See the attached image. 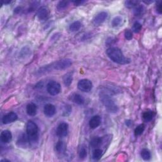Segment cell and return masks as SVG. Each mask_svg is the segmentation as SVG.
I'll return each instance as SVG.
<instances>
[{
	"mask_svg": "<svg viewBox=\"0 0 162 162\" xmlns=\"http://www.w3.org/2000/svg\"><path fill=\"white\" fill-rule=\"evenodd\" d=\"M103 151L101 149L96 148L93 153V158L95 160H99L103 156Z\"/></svg>",
	"mask_w": 162,
	"mask_h": 162,
	"instance_id": "21",
	"label": "cell"
},
{
	"mask_svg": "<svg viewBox=\"0 0 162 162\" xmlns=\"http://www.w3.org/2000/svg\"><path fill=\"white\" fill-rule=\"evenodd\" d=\"M73 81V75L72 73H67L63 77V83L67 87L70 86Z\"/></svg>",
	"mask_w": 162,
	"mask_h": 162,
	"instance_id": "16",
	"label": "cell"
},
{
	"mask_svg": "<svg viewBox=\"0 0 162 162\" xmlns=\"http://www.w3.org/2000/svg\"><path fill=\"white\" fill-rule=\"evenodd\" d=\"M37 108L34 103H29L26 107V112L29 116H35L37 114Z\"/></svg>",
	"mask_w": 162,
	"mask_h": 162,
	"instance_id": "14",
	"label": "cell"
},
{
	"mask_svg": "<svg viewBox=\"0 0 162 162\" xmlns=\"http://www.w3.org/2000/svg\"><path fill=\"white\" fill-rule=\"evenodd\" d=\"M108 17V13L105 12H102L98 13L93 20V24L96 25H100L106 20Z\"/></svg>",
	"mask_w": 162,
	"mask_h": 162,
	"instance_id": "8",
	"label": "cell"
},
{
	"mask_svg": "<svg viewBox=\"0 0 162 162\" xmlns=\"http://www.w3.org/2000/svg\"><path fill=\"white\" fill-rule=\"evenodd\" d=\"M101 122V119L100 116L99 115H95L90 119L89 125L91 129H95L100 126Z\"/></svg>",
	"mask_w": 162,
	"mask_h": 162,
	"instance_id": "12",
	"label": "cell"
},
{
	"mask_svg": "<svg viewBox=\"0 0 162 162\" xmlns=\"http://www.w3.org/2000/svg\"><path fill=\"white\" fill-rule=\"evenodd\" d=\"M122 22V18L120 16H117L115 17L114 19H113L112 22V25L113 27H118L119 25H120L121 24Z\"/></svg>",
	"mask_w": 162,
	"mask_h": 162,
	"instance_id": "28",
	"label": "cell"
},
{
	"mask_svg": "<svg viewBox=\"0 0 162 162\" xmlns=\"http://www.w3.org/2000/svg\"><path fill=\"white\" fill-rule=\"evenodd\" d=\"M69 131V125L66 122H62L60 124L56 129V135L60 137H65Z\"/></svg>",
	"mask_w": 162,
	"mask_h": 162,
	"instance_id": "7",
	"label": "cell"
},
{
	"mask_svg": "<svg viewBox=\"0 0 162 162\" xmlns=\"http://www.w3.org/2000/svg\"><path fill=\"white\" fill-rule=\"evenodd\" d=\"M103 143V139L98 137H95L91 139L90 142V145L92 148H97L100 146Z\"/></svg>",
	"mask_w": 162,
	"mask_h": 162,
	"instance_id": "17",
	"label": "cell"
},
{
	"mask_svg": "<svg viewBox=\"0 0 162 162\" xmlns=\"http://www.w3.org/2000/svg\"><path fill=\"white\" fill-rule=\"evenodd\" d=\"M17 119H18V116L15 113L10 112L3 116L2 121L4 124H8L16 121Z\"/></svg>",
	"mask_w": 162,
	"mask_h": 162,
	"instance_id": "9",
	"label": "cell"
},
{
	"mask_svg": "<svg viewBox=\"0 0 162 162\" xmlns=\"http://www.w3.org/2000/svg\"><path fill=\"white\" fill-rule=\"evenodd\" d=\"M144 11V7L141 5H138L136 7H135V9L134 10V13L135 16H140L143 14Z\"/></svg>",
	"mask_w": 162,
	"mask_h": 162,
	"instance_id": "24",
	"label": "cell"
},
{
	"mask_svg": "<svg viewBox=\"0 0 162 162\" xmlns=\"http://www.w3.org/2000/svg\"><path fill=\"white\" fill-rule=\"evenodd\" d=\"M77 87L80 91L88 93L93 88V83L89 79H82V80L79 81Z\"/></svg>",
	"mask_w": 162,
	"mask_h": 162,
	"instance_id": "6",
	"label": "cell"
},
{
	"mask_svg": "<svg viewBox=\"0 0 162 162\" xmlns=\"http://www.w3.org/2000/svg\"><path fill=\"white\" fill-rule=\"evenodd\" d=\"M71 99L74 103L79 105L83 104L85 102V100L84 98V97L80 95H79V94H74V95L72 96Z\"/></svg>",
	"mask_w": 162,
	"mask_h": 162,
	"instance_id": "15",
	"label": "cell"
},
{
	"mask_svg": "<svg viewBox=\"0 0 162 162\" xmlns=\"http://www.w3.org/2000/svg\"><path fill=\"white\" fill-rule=\"evenodd\" d=\"M79 157H80L81 159L84 160L87 156V149H86V147L84 146H82V147H81L80 150H79Z\"/></svg>",
	"mask_w": 162,
	"mask_h": 162,
	"instance_id": "27",
	"label": "cell"
},
{
	"mask_svg": "<svg viewBox=\"0 0 162 162\" xmlns=\"http://www.w3.org/2000/svg\"><path fill=\"white\" fill-rule=\"evenodd\" d=\"M47 91L52 96L57 95L61 91V86L56 81H51L47 85Z\"/></svg>",
	"mask_w": 162,
	"mask_h": 162,
	"instance_id": "5",
	"label": "cell"
},
{
	"mask_svg": "<svg viewBox=\"0 0 162 162\" xmlns=\"http://www.w3.org/2000/svg\"><path fill=\"white\" fill-rule=\"evenodd\" d=\"M0 138H1V142L3 143H8L12 141V134L11 132L8 130H3L0 135Z\"/></svg>",
	"mask_w": 162,
	"mask_h": 162,
	"instance_id": "13",
	"label": "cell"
},
{
	"mask_svg": "<svg viewBox=\"0 0 162 162\" xmlns=\"http://www.w3.org/2000/svg\"><path fill=\"white\" fill-rule=\"evenodd\" d=\"M1 3H2V4H8V3H11V1H3V0H2L1 1Z\"/></svg>",
	"mask_w": 162,
	"mask_h": 162,
	"instance_id": "35",
	"label": "cell"
},
{
	"mask_svg": "<svg viewBox=\"0 0 162 162\" xmlns=\"http://www.w3.org/2000/svg\"><path fill=\"white\" fill-rule=\"evenodd\" d=\"M142 29V25L139 23V22H135L133 26V31L135 33H138L141 31V30Z\"/></svg>",
	"mask_w": 162,
	"mask_h": 162,
	"instance_id": "29",
	"label": "cell"
},
{
	"mask_svg": "<svg viewBox=\"0 0 162 162\" xmlns=\"http://www.w3.org/2000/svg\"><path fill=\"white\" fill-rule=\"evenodd\" d=\"M72 3L75 6H79L85 3V1H73Z\"/></svg>",
	"mask_w": 162,
	"mask_h": 162,
	"instance_id": "34",
	"label": "cell"
},
{
	"mask_svg": "<svg viewBox=\"0 0 162 162\" xmlns=\"http://www.w3.org/2000/svg\"><path fill=\"white\" fill-rule=\"evenodd\" d=\"M107 54L113 62L116 63L124 65L130 62V60L126 58L122 51L118 48L112 47L108 48L107 50Z\"/></svg>",
	"mask_w": 162,
	"mask_h": 162,
	"instance_id": "1",
	"label": "cell"
},
{
	"mask_svg": "<svg viewBox=\"0 0 162 162\" xmlns=\"http://www.w3.org/2000/svg\"><path fill=\"white\" fill-rule=\"evenodd\" d=\"M100 100L101 103L103 104L107 110L111 113H116L119 111V107L116 106V104L113 100L111 98V97L107 95V93H102L100 95Z\"/></svg>",
	"mask_w": 162,
	"mask_h": 162,
	"instance_id": "4",
	"label": "cell"
},
{
	"mask_svg": "<svg viewBox=\"0 0 162 162\" xmlns=\"http://www.w3.org/2000/svg\"><path fill=\"white\" fill-rule=\"evenodd\" d=\"M49 15V10L46 6H41V8H39L38 11L37 13V18H39L40 20H46L48 17Z\"/></svg>",
	"mask_w": 162,
	"mask_h": 162,
	"instance_id": "10",
	"label": "cell"
},
{
	"mask_svg": "<svg viewBox=\"0 0 162 162\" xmlns=\"http://www.w3.org/2000/svg\"><path fill=\"white\" fill-rule=\"evenodd\" d=\"M69 5V1H60L57 5V8L58 10L65 9Z\"/></svg>",
	"mask_w": 162,
	"mask_h": 162,
	"instance_id": "30",
	"label": "cell"
},
{
	"mask_svg": "<svg viewBox=\"0 0 162 162\" xmlns=\"http://www.w3.org/2000/svg\"><path fill=\"white\" fill-rule=\"evenodd\" d=\"M72 64V62L70 59H62L61 60H59V61L51 63L50 66H46V68H42V69H41V73L47 72L48 71H50L51 70H60L66 69L67 68L70 67Z\"/></svg>",
	"mask_w": 162,
	"mask_h": 162,
	"instance_id": "3",
	"label": "cell"
},
{
	"mask_svg": "<svg viewBox=\"0 0 162 162\" xmlns=\"http://www.w3.org/2000/svg\"><path fill=\"white\" fill-rule=\"evenodd\" d=\"M44 113L48 117H51L56 114V108L53 104H47L44 108Z\"/></svg>",
	"mask_w": 162,
	"mask_h": 162,
	"instance_id": "11",
	"label": "cell"
},
{
	"mask_svg": "<svg viewBox=\"0 0 162 162\" xmlns=\"http://www.w3.org/2000/svg\"><path fill=\"white\" fill-rule=\"evenodd\" d=\"M153 116H154V114L152 111L147 110L143 113L142 118L146 122H149L153 119Z\"/></svg>",
	"mask_w": 162,
	"mask_h": 162,
	"instance_id": "19",
	"label": "cell"
},
{
	"mask_svg": "<svg viewBox=\"0 0 162 162\" xmlns=\"http://www.w3.org/2000/svg\"><path fill=\"white\" fill-rule=\"evenodd\" d=\"M124 36H125V37L127 40H131L133 37V32H132L130 30H129V29L126 30L125 34H124Z\"/></svg>",
	"mask_w": 162,
	"mask_h": 162,
	"instance_id": "31",
	"label": "cell"
},
{
	"mask_svg": "<svg viewBox=\"0 0 162 162\" xmlns=\"http://www.w3.org/2000/svg\"><path fill=\"white\" fill-rule=\"evenodd\" d=\"M144 129H145V126L144 124H141V125L137 126L136 128H135V129L134 130V134L135 136H138V135H141L143 133V132H144Z\"/></svg>",
	"mask_w": 162,
	"mask_h": 162,
	"instance_id": "25",
	"label": "cell"
},
{
	"mask_svg": "<svg viewBox=\"0 0 162 162\" xmlns=\"http://www.w3.org/2000/svg\"><path fill=\"white\" fill-rule=\"evenodd\" d=\"M156 11L159 14L162 13V8H161V1H158L156 5Z\"/></svg>",
	"mask_w": 162,
	"mask_h": 162,
	"instance_id": "33",
	"label": "cell"
},
{
	"mask_svg": "<svg viewBox=\"0 0 162 162\" xmlns=\"http://www.w3.org/2000/svg\"><path fill=\"white\" fill-rule=\"evenodd\" d=\"M66 149L65 144L62 141H59L55 145V151L58 153H63Z\"/></svg>",
	"mask_w": 162,
	"mask_h": 162,
	"instance_id": "18",
	"label": "cell"
},
{
	"mask_svg": "<svg viewBox=\"0 0 162 162\" xmlns=\"http://www.w3.org/2000/svg\"><path fill=\"white\" fill-rule=\"evenodd\" d=\"M139 4V2L138 1H134V0H130V1H126L125 2V5L126 7L129 8H135Z\"/></svg>",
	"mask_w": 162,
	"mask_h": 162,
	"instance_id": "26",
	"label": "cell"
},
{
	"mask_svg": "<svg viewBox=\"0 0 162 162\" xmlns=\"http://www.w3.org/2000/svg\"><path fill=\"white\" fill-rule=\"evenodd\" d=\"M65 107H66L65 108V109L63 110V115L67 116V115L70 114V113L72 111V108L70 107V105H67V106H65Z\"/></svg>",
	"mask_w": 162,
	"mask_h": 162,
	"instance_id": "32",
	"label": "cell"
},
{
	"mask_svg": "<svg viewBox=\"0 0 162 162\" xmlns=\"http://www.w3.org/2000/svg\"><path fill=\"white\" fill-rule=\"evenodd\" d=\"M141 155L142 158L145 161H148L151 158V153L150 151L147 149H143L141 151Z\"/></svg>",
	"mask_w": 162,
	"mask_h": 162,
	"instance_id": "22",
	"label": "cell"
},
{
	"mask_svg": "<svg viewBox=\"0 0 162 162\" xmlns=\"http://www.w3.org/2000/svg\"><path fill=\"white\" fill-rule=\"evenodd\" d=\"M18 144L20 143V146H25L29 142V139L27 137V135H25L24 134H22L21 136L19 137L18 140Z\"/></svg>",
	"mask_w": 162,
	"mask_h": 162,
	"instance_id": "23",
	"label": "cell"
},
{
	"mask_svg": "<svg viewBox=\"0 0 162 162\" xmlns=\"http://www.w3.org/2000/svg\"><path fill=\"white\" fill-rule=\"evenodd\" d=\"M81 27V23L79 21H75L72 23L69 26V30L72 32H75L79 31Z\"/></svg>",
	"mask_w": 162,
	"mask_h": 162,
	"instance_id": "20",
	"label": "cell"
},
{
	"mask_svg": "<svg viewBox=\"0 0 162 162\" xmlns=\"http://www.w3.org/2000/svg\"><path fill=\"white\" fill-rule=\"evenodd\" d=\"M26 133L30 144H35L38 141L39 138V128L37 124L31 120L27 123L26 126Z\"/></svg>",
	"mask_w": 162,
	"mask_h": 162,
	"instance_id": "2",
	"label": "cell"
}]
</instances>
